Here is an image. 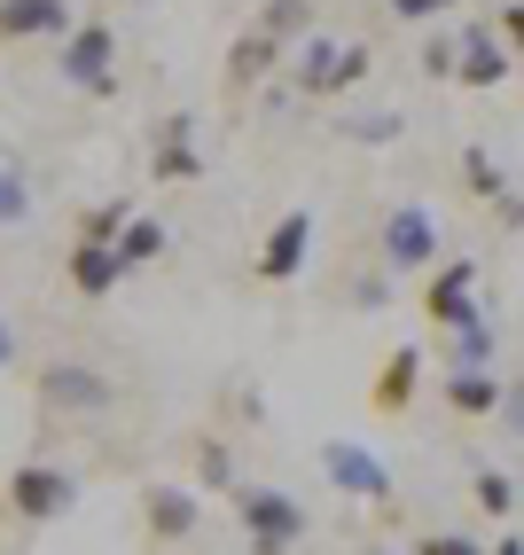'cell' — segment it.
Segmentation results:
<instances>
[{
  "instance_id": "cell-1",
  "label": "cell",
  "mask_w": 524,
  "mask_h": 555,
  "mask_svg": "<svg viewBox=\"0 0 524 555\" xmlns=\"http://www.w3.org/2000/svg\"><path fill=\"white\" fill-rule=\"evenodd\" d=\"M228 501H235V525H243L251 555H290L297 540H306V508H297L290 493H274V486H235Z\"/></svg>"
},
{
  "instance_id": "cell-2",
  "label": "cell",
  "mask_w": 524,
  "mask_h": 555,
  "mask_svg": "<svg viewBox=\"0 0 524 555\" xmlns=\"http://www.w3.org/2000/svg\"><path fill=\"white\" fill-rule=\"evenodd\" d=\"M55 79L79 87V94H118V31H110V24H79L55 48Z\"/></svg>"
},
{
  "instance_id": "cell-3",
  "label": "cell",
  "mask_w": 524,
  "mask_h": 555,
  "mask_svg": "<svg viewBox=\"0 0 524 555\" xmlns=\"http://www.w3.org/2000/svg\"><path fill=\"white\" fill-rule=\"evenodd\" d=\"M384 267L392 274H431L438 267V211L431 204H399L392 219H384Z\"/></svg>"
},
{
  "instance_id": "cell-4",
  "label": "cell",
  "mask_w": 524,
  "mask_h": 555,
  "mask_svg": "<svg viewBox=\"0 0 524 555\" xmlns=\"http://www.w3.org/2000/svg\"><path fill=\"white\" fill-rule=\"evenodd\" d=\"M368 63H376V48H360V40H306V55H297V87H306L314 102L345 94V87L368 79Z\"/></svg>"
},
{
  "instance_id": "cell-5",
  "label": "cell",
  "mask_w": 524,
  "mask_h": 555,
  "mask_svg": "<svg viewBox=\"0 0 524 555\" xmlns=\"http://www.w3.org/2000/svg\"><path fill=\"white\" fill-rule=\"evenodd\" d=\"M423 313H431L438 328L485 321V306H477V258H438V267L423 274Z\"/></svg>"
},
{
  "instance_id": "cell-6",
  "label": "cell",
  "mask_w": 524,
  "mask_h": 555,
  "mask_svg": "<svg viewBox=\"0 0 524 555\" xmlns=\"http://www.w3.org/2000/svg\"><path fill=\"white\" fill-rule=\"evenodd\" d=\"M31 391H40V406H55V415H102L110 406V376L87 367V360H48Z\"/></svg>"
},
{
  "instance_id": "cell-7",
  "label": "cell",
  "mask_w": 524,
  "mask_h": 555,
  "mask_svg": "<svg viewBox=\"0 0 524 555\" xmlns=\"http://www.w3.org/2000/svg\"><path fill=\"white\" fill-rule=\"evenodd\" d=\"M71 501H79V486H71L63 469H48V462L9 469V508L24 516V525H55V516H71Z\"/></svg>"
},
{
  "instance_id": "cell-8",
  "label": "cell",
  "mask_w": 524,
  "mask_h": 555,
  "mask_svg": "<svg viewBox=\"0 0 524 555\" xmlns=\"http://www.w3.org/2000/svg\"><path fill=\"white\" fill-rule=\"evenodd\" d=\"M71 31H79L71 0H0V48H31V40L63 48Z\"/></svg>"
},
{
  "instance_id": "cell-9",
  "label": "cell",
  "mask_w": 524,
  "mask_h": 555,
  "mask_svg": "<svg viewBox=\"0 0 524 555\" xmlns=\"http://www.w3.org/2000/svg\"><path fill=\"white\" fill-rule=\"evenodd\" d=\"M321 469H329V486L353 493V501H384V493H392V469L368 454V447H353V438H329V447H321Z\"/></svg>"
},
{
  "instance_id": "cell-10",
  "label": "cell",
  "mask_w": 524,
  "mask_h": 555,
  "mask_svg": "<svg viewBox=\"0 0 524 555\" xmlns=\"http://www.w3.org/2000/svg\"><path fill=\"white\" fill-rule=\"evenodd\" d=\"M204 172V150H196V118H157V141H149V180H165V189H180V180Z\"/></svg>"
},
{
  "instance_id": "cell-11",
  "label": "cell",
  "mask_w": 524,
  "mask_h": 555,
  "mask_svg": "<svg viewBox=\"0 0 524 555\" xmlns=\"http://www.w3.org/2000/svg\"><path fill=\"white\" fill-rule=\"evenodd\" d=\"M63 274H71V289H79L87 306H102L110 289L126 282V258H118V243H87V235H79V243L63 250Z\"/></svg>"
},
{
  "instance_id": "cell-12",
  "label": "cell",
  "mask_w": 524,
  "mask_h": 555,
  "mask_svg": "<svg viewBox=\"0 0 524 555\" xmlns=\"http://www.w3.org/2000/svg\"><path fill=\"white\" fill-rule=\"evenodd\" d=\"M306 250H314V211H282L274 235L258 243V282H297Z\"/></svg>"
},
{
  "instance_id": "cell-13",
  "label": "cell",
  "mask_w": 524,
  "mask_h": 555,
  "mask_svg": "<svg viewBox=\"0 0 524 555\" xmlns=\"http://www.w3.org/2000/svg\"><path fill=\"white\" fill-rule=\"evenodd\" d=\"M509 63H516V55L501 48V31H494V24H470V31H462V70H455V79L485 94V87L509 79Z\"/></svg>"
},
{
  "instance_id": "cell-14",
  "label": "cell",
  "mask_w": 524,
  "mask_h": 555,
  "mask_svg": "<svg viewBox=\"0 0 524 555\" xmlns=\"http://www.w3.org/2000/svg\"><path fill=\"white\" fill-rule=\"evenodd\" d=\"M141 516H149V540H189L196 532V493L189 486H149Z\"/></svg>"
},
{
  "instance_id": "cell-15",
  "label": "cell",
  "mask_w": 524,
  "mask_h": 555,
  "mask_svg": "<svg viewBox=\"0 0 524 555\" xmlns=\"http://www.w3.org/2000/svg\"><path fill=\"white\" fill-rule=\"evenodd\" d=\"M274 63H282V40H267V31L251 24L243 40L228 48V70H219V79H228V94H251V87H258V79L274 70Z\"/></svg>"
},
{
  "instance_id": "cell-16",
  "label": "cell",
  "mask_w": 524,
  "mask_h": 555,
  "mask_svg": "<svg viewBox=\"0 0 524 555\" xmlns=\"http://www.w3.org/2000/svg\"><path fill=\"white\" fill-rule=\"evenodd\" d=\"M416 384H423V352H416V345H399V352L384 360L376 391H368V406H376V415H407V399H416Z\"/></svg>"
},
{
  "instance_id": "cell-17",
  "label": "cell",
  "mask_w": 524,
  "mask_h": 555,
  "mask_svg": "<svg viewBox=\"0 0 524 555\" xmlns=\"http://www.w3.org/2000/svg\"><path fill=\"white\" fill-rule=\"evenodd\" d=\"M501 376L494 367H455V376H446V406H455V415H501Z\"/></svg>"
},
{
  "instance_id": "cell-18",
  "label": "cell",
  "mask_w": 524,
  "mask_h": 555,
  "mask_svg": "<svg viewBox=\"0 0 524 555\" xmlns=\"http://www.w3.org/2000/svg\"><path fill=\"white\" fill-rule=\"evenodd\" d=\"M165 243H172V235H165V219H141V211H133V219H126V235H118L126 274H133V267H157V258H165Z\"/></svg>"
},
{
  "instance_id": "cell-19",
  "label": "cell",
  "mask_w": 524,
  "mask_h": 555,
  "mask_svg": "<svg viewBox=\"0 0 524 555\" xmlns=\"http://www.w3.org/2000/svg\"><path fill=\"white\" fill-rule=\"evenodd\" d=\"M258 31H267V40H314V0H267V9H258Z\"/></svg>"
},
{
  "instance_id": "cell-20",
  "label": "cell",
  "mask_w": 524,
  "mask_h": 555,
  "mask_svg": "<svg viewBox=\"0 0 524 555\" xmlns=\"http://www.w3.org/2000/svg\"><path fill=\"white\" fill-rule=\"evenodd\" d=\"M462 189H470L477 204H501V196H509V180H501V165H494V157H485V150H477V141H470V150H462Z\"/></svg>"
},
{
  "instance_id": "cell-21",
  "label": "cell",
  "mask_w": 524,
  "mask_h": 555,
  "mask_svg": "<svg viewBox=\"0 0 524 555\" xmlns=\"http://www.w3.org/2000/svg\"><path fill=\"white\" fill-rule=\"evenodd\" d=\"M126 219H133V204H126V196H110V204H94V211L79 219V235H87V243H118V235H126Z\"/></svg>"
},
{
  "instance_id": "cell-22",
  "label": "cell",
  "mask_w": 524,
  "mask_h": 555,
  "mask_svg": "<svg viewBox=\"0 0 524 555\" xmlns=\"http://www.w3.org/2000/svg\"><path fill=\"white\" fill-rule=\"evenodd\" d=\"M446 367H494V321L455 328V360H446Z\"/></svg>"
},
{
  "instance_id": "cell-23",
  "label": "cell",
  "mask_w": 524,
  "mask_h": 555,
  "mask_svg": "<svg viewBox=\"0 0 524 555\" xmlns=\"http://www.w3.org/2000/svg\"><path fill=\"white\" fill-rule=\"evenodd\" d=\"M336 133H345V141H368V150H384V141L407 133V118H392V109H368V118H345Z\"/></svg>"
},
{
  "instance_id": "cell-24",
  "label": "cell",
  "mask_w": 524,
  "mask_h": 555,
  "mask_svg": "<svg viewBox=\"0 0 524 555\" xmlns=\"http://www.w3.org/2000/svg\"><path fill=\"white\" fill-rule=\"evenodd\" d=\"M470 493H477L485 516H509V508H516V486H509L501 469H477V486H470Z\"/></svg>"
},
{
  "instance_id": "cell-25",
  "label": "cell",
  "mask_w": 524,
  "mask_h": 555,
  "mask_svg": "<svg viewBox=\"0 0 524 555\" xmlns=\"http://www.w3.org/2000/svg\"><path fill=\"white\" fill-rule=\"evenodd\" d=\"M24 211H31V189H24V172H0V228H16Z\"/></svg>"
},
{
  "instance_id": "cell-26",
  "label": "cell",
  "mask_w": 524,
  "mask_h": 555,
  "mask_svg": "<svg viewBox=\"0 0 524 555\" xmlns=\"http://www.w3.org/2000/svg\"><path fill=\"white\" fill-rule=\"evenodd\" d=\"M462 70V40H431L423 48V79H455Z\"/></svg>"
},
{
  "instance_id": "cell-27",
  "label": "cell",
  "mask_w": 524,
  "mask_h": 555,
  "mask_svg": "<svg viewBox=\"0 0 524 555\" xmlns=\"http://www.w3.org/2000/svg\"><path fill=\"white\" fill-rule=\"evenodd\" d=\"M196 469L212 477V486H228V493H235V477H228V447H219V438H204V447H196Z\"/></svg>"
},
{
  "instance_id": "cell-28",
  "label": "cell",
  "mask_w": 524,
  "mask_h": 555,
  "mask_svg": "<svg viewBox=\"0 0 524 555\" xmlns=\"http://www.w3.org/2000/svg\"><path fill=\"white\" fill-rule=\"evenodd\" d=\"M494 31H501V48H509V55H524V0H509V9L494 16Z\"/></svg>"
},
{
  "instance_id": "cell-29",
  "label": "cell",
  "mask_w": 524,
  "mask_h": 555,
  "mask_svg": "<svg viewBox=\"0 0 524 555\" xmlns=\"http://www.w3.org/2000/svg\"><path fill=\"white\" fill-rule=\"evenodd\" d=\"M416 555H485V547H477L470 532H431V540H423Z\"/></svg>"
},
{
  "instance_id": "cell-30",
  "label": "cell",
  "mask_w": 524,
  "mask_h": 555,
  "mask_svg": "<svg viewBox=\"0 0 524 555\" xmlns=\"http://www.w3.org/2000/svg\"><path fill=\"white\" fill-rule=\"evenodd\" d=\"M446 9H455V0H392L399 24H423V16H446Z\"/></svg>"
},
{
  "instance_id": "cell-31",
  "label": "cell",
  "mask_w": 524,
  "mask_h": 555,
  "mask_svg": "<svg viewBox=\"0 0 524 555\" xmlns=\"http://www.w3.org/2000/svg\"><path fill=\"white\" fill-rule=\"evenodd\" d=\"M501 423H509V430H516V438H524V376H516V384H509V391H501Z\"/></svg>"
},
{
  "instance_id": "cell-32",
  "label": "cell",
  "mask_w": 524,
  "mask_h": 555,
  "mask_svg": "<svg viewBox=\"0 0 524 555\" xmlns=\"http://www.w3.org/2000/svg\"><path fill=\"white\" fill-rule=\"evenodd\" d=\"M16 360V337H9V321H0V367H9Z\"/></svg>"
},
{
  "instance_id": "cell-33",
  "label": "cell",
  "mask_w": 524,
  "mask_h": 555,
  "mask_svg": "<svg viewBox=\"0 0 524 555\" xmlns=\"http://www.w3.org/2000/svg\"><path fill=\"white\" fill-rule=\"evenodd\" d=\"M494 555H524V540H494Z\"/></svg>"
}]
</instances>
